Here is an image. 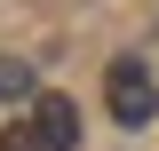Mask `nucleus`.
<instances>
[{
	"instance_id": "1",
	"label": "nucleus",
	"mask_w": 159,
	"mask_h": 151,
	"mask_svg": "<svg viewBox=\"0 0 159 151\" xmlns=\"http://www.w3.org/2000/svg\"><path fill=\"white\" fill-rule=\"evenodd\" d=\"M103 112L119 119V127H151L159 112V80L143 56H111V72H103Z\"/></svg>"
},
{
	"instance_id": "2",
	"label": "nucleus",
	"mask_w": 159,
	"mask_h": 151,
	"mask_svg": "<svg viewBox=\"0 0 159 151\" xmlns=\"http://www.w3.org/2000/svg\"><path fill=\"white\" fill-rule=\"evenodd\" d=\"M24 127L40 135V151H80V103L56 95V88H40L32 112H24Z\"/></svg>"
},
{
	"instance_id": "3",
	"label": "nucleus",
	"mask_w": 159,
	"mask_h": 151,
	"mask_svg": "<svg viewBox=\"0 0 159 151\" xmlns=\"http://www.w3.org/2000/svg\"><path fill=\"white\" fill-rule=\"evenodd\" d=\"M32 56H0V103H32Z\"/></svg>"
},
{
	"instance_id": "4",
	"label": "nucleus",
	"mask_w": 159,
	"mask_h": 151,
	"mask_svg": "<svg viewBox=\"0 0 159 151\" xmlns=\"http://www.w3.org/2000/svg\"><path fill=\"white\" fill-rule=\"evenodd\" d=\"M0 151H40V135H32V127L16 119V127H0Z\"/></svg>"
}]
</instances>
